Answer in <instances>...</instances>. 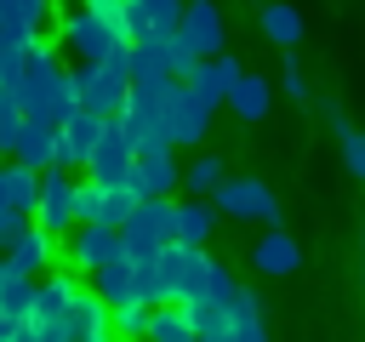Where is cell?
Wrapping results in <instances>:
<instances>
[{
	"label": "cell",
	"instance_id": "obj_1",
	"mask_svg": "<svg viewBox=\"0 0 365 342\" xmlns=\"http://www.w3.org/2000/svg\"><path fill=\"white\" fill-rule=\"evenodd\" d=\"M11 97H17V114H23V120H34V125H51V131H57V125L74 114L68 63H57L51 40H34V46L23 51V74H17Z\"/></svg>",
	"mask_w": 365,
	"mask_h": 342
},
{
	"label": "cell",
	"instance_id": "obj_2",
	"mask_svg": "<svg viewBox=\"0 0 365 342\" xmlns=\"http://www.w3.org/2000/svg\"><path fill=\"white\" fill-rule=\"evenodd\" d=\"M68 91H74V108H80V114L114 120V114L125 108V91H131L125 51H114V57L97 63V68H68Z\"/></svg>",
	"mask_w": 365,
	"mask_h": 342
},
{
	"label": "cell",
	"instance_id": "obj_3",
	"mask_svg": "<svg viewBox=\"0 0 365 342\" xmlns=\"http://www.w3.org/2000/svg\"><path fill=\"white\" fill-rule=\"evenodd\" d=\"M57 40H63V51L74 57L68 68H97V63H108L114 51H125V40L120 34H108L80 0H68L63 11H57Z\"/></svg>",
	"mask_w": 365,
	"mask_h": 342
},
{
	"label": "cell",
	"instance_id": "obj_4",
	"mask_svg": "<svg viewBox=\"0 0 365 342\" xmlns=\"http://www.w3.org/2000/svg\"><path fill=\"white\" fill-rule=\"evenodd\" d=\"M205 205L217 217H234V222H268V228L285 222V211H279V200H274V188L262 177H222Z\"/></svg>",
	"mask_w": 365,
	"mask_h": 342
},
{
	"label": "cell",
	"instance_id": "obj_5",
	"mask_svg": "<svg viewBox=\"0 0 365 342\" xmlns=\"http://www.w3.org/2000/svg\"><path fill=\"white\" fill-rule=\"evenodd\" d=\"M205 251H188V245H165L160 256H154V274H160V291H165V302L171 308H188V302H200V291H205Z\"/></svg>",
	"mask_w": 365,
	"mask_h": 342
},
{
	"label": "cell",
	"instance_id": "obj_6",
	"mask_svg": "<svg viewBox=\"0 0 365 342\" xmlns=\"http://www.w3.org/2000/svg\"><path fill=\"white\" fill-rule=\"evenodd\" d=\"M131 160H137V142L125 137V125H120V114H114V120H103V131H97V148H91V160H86V182L120 188V182H131Z\"/></svg>",
	"mask_w": 365,
	"mask_h": 342
},
{
	"label": "cell",
	"instance_id": "obj_7",
	"mask_svg": "<svg viewBox=\"0 0 365 342\" xmlns=\"http://www.w3.org/2000/svg\"><path fill=\"white\" fill-rule=\"evenodd\" d=\"M74 188H80V177H68V171H40V200H34V228L57 245V239H68L74 234Z\"/></svg>",
	"mask_w": 365,
	"mask_h": 342
},
{
	"label": "cell",
	"instance_id": "obj_8",
	"mask_svg": "<svg viewBox=\"0 0 365 342\" xmlns=\"http://www.w3.org/2000/svg\"><path fill=\"white\" fill-rule=\"evenodd\" d=\"M177 40L205 63L217 51H228V23H222V6L217 0H182V23H177Z\"/></svg>",
	"mask_w": 365,
	"mask_h": 342
},
{
	"label": "cell",
	"instance_id": "obj_9",
	"mask_svg": "<svg viewBox=\"0 0 365 342\" xmlns=\"http://www.w3.org/2000/svg\"><path fill=\"white\" fill-rule=\"evenodd\" d=\"M211 120H217V108L200 103L188 86H177V91L165 97V148H194V142H205Z\"/></svg>",
	"mask_w": 365,
	"mask_h": 342
},
{
	"label": "cell",
	"instance_id": "obj_10",
	"mask_svg": "<svg viewBox=\"0 0 365 342\" xmlns=\"http://www.w3.org/2000/svg\"><path fill=\"white\" fill-rule=\"evenodd\" d=\"M137 200H171L182 188V165H177V148H137L131 160V182H125Z\"/></svg>",
	"mask_w": 365,
	"mask_h": 342
},
{
	"label": "cell",
	"instance_id": "obj_11",
	"mask_svg": "<svg viewBox=\"0 0 365 342\" xmlns=\"http://www.w3.org/2000/svg\"><path fill=\"white\" fill-rule=\"evenodd\" d=\"M57 251H63L68 274H97V268H108L120 256V234L114 228H97V222H80L68 239H57Z\"/></svg>",
	"mask_w": 365,
	"mask_h": 342
},
{
	"label": "cell",
	"instance_id": "obj_12",
	"mask_svg": "<svg viewBox=\"0 0 365 342\" xmlns=\"http://www.w3.org/2000/svg\"><path fill=\"white\" fill-rule=\"evenodd\" d=\"M0 262H6V274H11V279H46V274H51V262H57V245L29 222L17 239H6V245H0Z\"/></svg>",
	"mask_w": 365,
	"mask_h": 342
},
{
	"label": "cell",
	"instance_id": "obj_13",
	"mask_svg": "<svg viewBox=\"0 0 365 342\" xmlns=\"http://www.w3.org/2000/svg\"><path fill=\"white\" fill-rule=\"evenodd\" d=\"M51 17H57V0H0V40L34 46V40H46Z\"/></svg>",
	"mask_w": 365,
	"mask_h": 342
},
{
	"label": "cell",
	"instance_id": "obj_14",
	"mask_svg": "<svg viewBox=\"0 0 365 342\" xmlns=\"http://www.w3.org/2000/svg\"><path fill=\"white\" fill-rule=\"evenodd\" d=\"M245 74V63L234 57V51H217V57H205V63H194V74L182 80L200 103H211V108H222V97L234 91V80Z\"/></svg>",
	"mask_w": 365,
	"mask_h": 342
},
{
	"label": "cell",
	"instance_id": "obj_15",
	"mask_svg": "<svg viewBox=\"0 0 365 342\" xmlns=\"http://www.w3.org/2000/svg\"><path fill=\"white\" fill-rule=\"evenodd\" d=\"M97 131H103V120L97 114H68L63 125H57V171H86V160H91V148H97Z\"/></svg>",
	"mask_w": 365,
	"mask_h": 342
},
{
	"label": "cell",
	"instance_id": "obj_16",
	"mask_svg": "<svg viewBox=\"0 0 365 342\" xmlns=\"http://www.w3.org/2000/svg\"><path fill=\"white\" fill-rule=\"evenodd\" d=\"M251 268L268 274V279H285V274L302 268V245H297L285 228H262V234L251 239Z\"/></svg>",
	"mask_w": 365,
	"mask_h": 342
},
{
	"label": "cell",
	"instance_id": "obj_17",
	"mask_svg": "<svg viewBox=\"0 0 365 342\" xmlns=\"http://www.w3.org/2000/svg\"><path fill=\"white\" fill-rule=\"evenodd\" d=\"M57 331L68 336V342H97V336H108V308L80 285L74 296H68V308H63V319H57Z\"/></svg>",
	"mask_w": 365,
	"mask_h": 342
},
{
	"label": "cell",
	"instance_id": "obj_18",
	"mask_svg": "<svg viewBox=\"0 0 365 342\" xmlns=\"http://www.w3.org/2000/svg\"><path fill=\"white\" fill-rule=\"evenodd\" d=\"M11 165H23V171H51L57 165V131L51 125H34V120H23L17 125V142H11V154H6Z\"/></svg>",
	"mask_w": 365,
	"mask_h": 342
},
{
	"label": "cell",
	"instance_id": "obj_19",
	"mask_svg": "<svg viewBox=\"0 0 365 342\" xmlns=\"http://www.w3.org/2000/svg\"><path fill=\"white\" fill-rule=\"evenodd\" d=\"M177 23H182V0H125V40L177 34Z\"/></svg>",
	"mask_w": 365,
	"mask_h": 342
},
{
	"label": "cell",
	"instance_id": "obj_20",
	"mask_svg": "<svg viewBox=\"0 0 365 342\" xmlns=\"http://www.w3.org/2000/svg\"><path fill=\"white\" fill-rule=\"evenodd\" d=\"M211 228H217V211H211L205 200H182V205H171V245L205 251V245H211Z\"/></svg>",
	"mask_w": 365,
	"mask_h": 342
},
{
	"label": "cell",
	"instance_id": "obj_21",
	"mask_svg": "<svg viewBox=\"0 0 365 342\" xmlns=\"http://www.w3.org/2000/svg\"><path fill=\"white\" fill-rule=\"evenodd\" d=\"M74 291H80V279H74L68 268H57V274L34 279V302H29V319H34V325H57Z\"/></svg>",
	"mask_w": 365,
	"mask_h": 342
},
{
	"label": "cell",
	"instance_id": "obj_22",
	"mask_svg": "<svg viewBox=\"0 0 365 342\" xmlns=\"http://www.w3.org/2000/svg\"><path fill=\"white\" fill-rule=\"evenodd\" d=\"M222 314H228V331H234V342H274L268 336V314H262V302H257V291H234L228 302H222Z\"/></svg>",
	"mask_w": 365,
	"mask_h": 342
},
{
	"label": "cell",
	"instance_id": "obj_23",
	"mask_svg": "<svg viewBox=\"0 0 365 342\" xmlns=\"http://www.w3.org/2000/svg\"><path fill=\"white\" fill-rule=\"evenodd\" d=\"M257 28H262V40L279 46V51H297V46H302V11H297L291 0H268V6L257 11Z\"/></svg>",
	"mask_w": 365,
	"mask_h": 342
},
{
	"label": "cell",
	"instance_id": "obj_24",
	"mask_svg": "<svg viewBox=\"0 0 365 342\" xmlns=\"http://www.w3.org/2000/svg\"><path fill=\"white\" fill-rule=\"evenodd\" d=\"M222 103L234 108V120H245V125H257V120H262V114L274 108V86H268L262 74H240V80H234V91H228Z\"/></svg>",
	"mask_w": 365,
	"mask_h": 342
},
{
	"label": "cell",
	"instance_id": "obj_25",
	"mask_svg": "<svg viewBox=\"0 0 365 342\" xmlns=\"http://www.w3.org/2000/svg\"><path fill=\"white\" fill-rule=\"evenodd\" d=\"M91 296H97L108 314H114V308H131V302H137V285H131V262H125V256H114L108 268H97V274H91Z\"/></svg>",
	"mask_w": 365,
	"mask_h": 342
},
{
	"label": "cell",
	"instance_id": "obj_26",
	"mask_svg": "<svg viewBox=\"0 0 365 342\" xmlns=\"http://www.w3.org/2000/svg\"><path fill=\"white\" fill-rule=\"evenodd\" d=\"M0 194H6V205H11V217H23V222H34V200H40V177H34V171H23V165H11V160H0Z\"/></svg>",
	"mask_w": 365,
	"mask_h": 342
},
{
	"label": "cell",
	"instance_id": "obj_27",
	"mask_svg": "<svg viewBox=\"0 0 365 342\" xmlns=\"http://www.w3.org/2000/svg\"><path fill=\"white\" fill-rule=\"evenodd\" d=\"M143 342H194V325H188V314L182 308H148V336Z\"/></svg>",
	"mask_w": 365,
	"mask_h": 342
},
{
	"label": "cell",
	"instance_id": "obj_28",
	"mask_svg": "<svg viewBox=\"0 0 365 342\" xmlns=\"http://www.w3.org/2000/svg\"><path fill=\"white\" fill-rule=\"evenodd\" d=\"M228 177V165H222V154H200L188 171H182V188L194 194V200H211V188Z\"/></svg>",
	"mask_w": 365,
	"mask_h": 342
},
{
	"label": "cell",
	"instance_id": "obj_29",
	"mask_svg": "<svg viewBox=\"0 0 365 342\" xmlns=\"http://www.w3.org/2000/svg\"><path fill=\"white\" fill-rule=\"evenodd\" d=\"M108 336H114V342H143V336H148V308H143V302L114 308V314H108Z\"/></svg>",
	"mask_w": 365,
	"mask_h": 342
},
{
	"label": "cell",
	"instance_id": "obj_30",
	"mask_svg": "<svg viewBox=\"0 0 365 342\" xmlns=\"http://www.w3.org/2000/svg\"><path fill=\"white\" fill-rule=\"evenodd\" d=\"M29 302H34V279H6L0 285V319L6 325H23L29 319Z\"/></svg>",
	"mask_w": 365,
	"mask_h": 342
},
{
	"label": "cell",
	"instance_id": "obj_31",
	"mask_svg": "<svg viewBox=\"0 0 365 342\" xmlns=\"http://www.w3.org/2000/svg\"><path fill=\"white\" fill-rule=\"evenodd\" d=\"M80 6H86L108 34H120V40H125V0H80ZM125 46H131V40H125Z\"/></svg>",
	"mask_w": 365,
	"mask_h": 342
},
{
	"label": "cell",
	"instance_id": "obj_32",
	"mask_svg": "<svg viewBox=\"0 0 365 342\" xmlns=\"http://www.w3.org/2000/svg\"><path fill=\"white\" fill-rule=\"evenodd\" d=\"M314 108H319V120H325V125L336 131V142H342V137L354 131V120H348V108H342V97H331V91H325V97H319Z\"/></svg>",
	"mask_w": 365,
	"mask_h": 342
},
{
	"label": "cell",
	"instance_id": "obj_33",
	"mask_svg": "<svg viewBox=\"0 0 365 342\" xmlns=\"http://www.w3.org/2000/svg\"><path fill=\"white\" fill-rule=\"evenodd\" d=\"M336 148H342V165H348V177H354V182H365V131H348Z\"/></svg>",
	"mask_w": 365,
	"mask_h": 342
},
{
	"label": "cell",
	"instance_id": "obj_34",
	"mask_svg": "<svg viewBox=\"0 0 365 342\" xmlns=\"http://www.w3.org/2000/svg\"><path fill=\"white\" fill-rule=\"evenodd\" d=\"M6 342H68L57 325H34V319H23V325H11V336Z\"/></svg>",
	"mask_w": 365,
	"mask_h": 342
},
{
	"label": "cell",
	"instance_id": "obj_35",
	"mask_svg": "<svg viewBox=\"0 0 365 342\" xmlns=\"http://www.w3.org/2000/svg\"><path fill=\"white\" fill-rule=\"evenodd\" d=\"M279 91H285V97H297V103L308 97V74H302V57H285V74H279Z\"/></svg>",
	"mask_w": 365,
	"mask_h": 342
},
{
	"label": "cell",
	"instance_id": "obj_36",
	"mask_svg": "<svg viewBox=\"0 0 365 342\" xmlns=\"http://www.w3.org/2000/svg\"><path fill=\"white\" fill-rule=\"evenodd\" d=\"M23 51H29V46L0 40V86H17V74H23Z\"/></svg>",
	"mask_w": 365,
	"mask_h": 342
},
{
	"label": "cell",
	"instance_id": "obj_37",
	"mask_svg": "<svg viewBox=\"0 0 365 342\" xmlns=\"http://www.w3.org/2000/svg\"><path fill=\"white\" fill-rule=\"evenodd\" d=\"M23 228H29V222H23V217H11V205H6V194H0V245H6V239H17Z\"/></svg>",
	"mask_w": 365,
	"mask_h": 342
},
{
	"label": "cell",
	"instance_id": "obj_38",
	"mask_svg": "<svg viewBox=\"0 0 365 342\" xmlns=\"http://www.w3.org/2000/svg\"><path fill=\"white\" fill-rule=\"evenodd\" d=\"M6 114H17V97H11V86H0V120Z\"/></svg>",
	"mask_w": 365,
	"mask_h": 342
},
{
	"label": "cell",
	"instance_id": "obj_39",
	"mask_svg": "<svg viewBox=\"0 0 365 342\" xmlns=\"http://www.w3.org/2000/svg\"><path fill=\"white\" fill-rule=\"evenodd\" d=\"M6 336H11V325H6V319H0V342H6Z\"/></svg>",
	"mask_w": 365,
	"mask_h": 342
},
{
	"label": "cell",
	"instance_id": "obj_40",
	"mask_svg": "<svg viewBox=\"0 0 365 342\" xmlns=\"http://www.w3.org/2000/svg\"><path fill=\"white\" fill-rule=\"evenodd\" d=\"M97 342H114V336H97Z\"/></svg>",
	"mask_w": 365,
	"mask_h": 342
},
{
	"label": "cell",
	"instance_id": "obj_41",
	"mask_svg": "<svg viewBox=\"0 0 365 342\" xmlns=\"http://www.w3.org/2000/svg\"><path fill=\"white\" fill-rule=\"evenodd\" d=\"M359 279H365V268H359Z\"/></svg>",
	"mask_w": 365,
	"mask_h": 342
}]
</instances>
